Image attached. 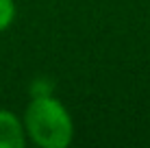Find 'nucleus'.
I'll use <instances>...</instances> for the list:
<instances>
[{"label": "nucleus", "instance_id": "obj_1", "mask_svg": "<svg viewBox=\"0 0 150 148\" xmlns=\"http://www.w3.org/2000/svg\"><path fill=\"white\" fill-rule=\"evenodd\" d=\"M24 131L41 148H65L72 142L74 124L63 105L52 94L33 96L24 113Z\"/></svg>", "mask_w": 150, "mask_h": 148}, {"label": "nucleus", "instance_id": "obj_2", "mask_svg": "<svg viewBox=\"0 0 150 148\" xmlns=\"http://www.w3.org/2000/svg\"><path fill=\"white\" fill-rule=\"evenodd\" d=\"M26 131L11 111L0 109V148H24Z\"/></svg>", "mask_w": 150, "mask_h": 148}, {"label": "nucleus", "instance_id": "obj_3", "mask_svg": "<svg viewBox=\"0 0 150 148\" xmlns=\"http://www.w3.org/2000/svg\"><path fill=\"white\" fill-rule=\"evenodd\" d=\"M15 18V2L13 0H0V33L11 26Z\"/></svg>", "mask_w": 150, "mask_h": 148}]
</instances>
